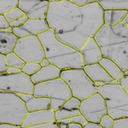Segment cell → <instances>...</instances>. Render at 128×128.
<instances>
[{
  "instance_id": "25",
  "label": "cell",
  "mask_w": 128,
  "mask_h": 128,
  "mask_svg": "<svg viewBox=\"0 0 128 128\" xmlns=\"http://www.w3.org/2000/svg\"><path fill=\"white\" fill-rule=\"evenodd\" d=\"M25 16L26 15H25L24 12L22 11V10H20L18 7H16L15 9H13V10H10V11H9L7 14H5L4 17L9 23H11V22H15V20L20 19V18L23 17Z\"/></svg>"
},
{
  "instance_id": "22",
  "label": "cell",
  "mask_w": 128,
  "mask_h": 128,
  "mask_svg": "<svg viewBox=\"0 0 128 128\" xmlns=\"http://www.w3.org/2000/svg\"><path fill=\"white\" fill-rule=\"evenodd\" d=\"M79 114H80L79 109L68 110V109L61 108L55 112V118H56V120H61L73 118V117L77 116V115H79Z\"/></svg>"
},
{
  "instance_id": "46",
  "label": "cell",
  "mask_w": 128,
  "mask_h": 128,
  "mask_svg": "<svg viewBox=\"0 0 128 128\" xmlns=\"http://www.w3.org/2000/svg\"><path fill=\"white\" fill-rule=\"evenodd\" d=\"M57 128H60V127H59V126H57Z\"/></svg>"
},
{
  "instance_id": "5",
  "label": "cell",
  "mask_w": 128,
  "mask_h": 128,
  "mask_svg": "<svg viewBox=\"0 0 128 128\" xmlns=\"http://www.w3.org/2000/svg\"><path fill=\"white\" fill-rule=\"evenodd\" d=\"M34 96L46 98L50 100V108L56 112L71 98L72 93L68 84L61 78L34 84Z\"/></svg>"
},
{
  "instance_id": "42",
  "label": "cell",
  "mask_w": 128,
  "mask_h": 128,
  "mask_svg": "<svg viewBox=\"0 0 128 128\" xmlns=\"http://www.w3.org/2000/svg\"><path fill=\"white\" fill-rule=\"evenodd\" d=\"M40 64L41 68H44V67H47V66H49L50 65V62H49V61L46 58H44Z\"/></svg>"
},
{
  "instance_id": "29",
  "label": "cell",
  "mask_w": 128,
  "mask_h": 128,
  "mask_svg": "<svg viewBox=\"0 0 128 128\" xmlns=\"http://www.w3.org/2000/svg\"><path fill=\"white\" fill-rule=\"evenodd\" d=\"M113 128H128V117L114 120Z\"/></svg>"
},
{
  "instance_id": "4",
  "label": "cell",
  "mask_w": 128,
  "mask_h": 128,
  "mask_svg": "<svg viewBox=\"0 0 128 128\" xmlns=\"http://www.w3.org/2000/svg\"><path fill=\"white\" fill-rule=\"evenodd\" d=\"M98 93L104 99L107 114L114 120L128 117V93L120 84H102L98 87Z\"/></svg>"
},
{
  "instance_id": "35",
  "label": "cell",
  "mask_w": 128,
  "mask_h": 128,
  "mask_svg": "<svg viewBox=\"0 0 128 128\" xmlns=\"http://www.w3.org/2000/svg\"><path fill=\"white\" fill-rule=\"evenodd\" d=\"M120 86L126 93H128V76H124L122 79L120 80Z\"/></svg>"
},
{
  "instance_id": "38",
  "label": "cell",
  "mask_w": 128,
  "mask_h": 128,
  "mask_svg": "<svg viewBox=\"0 0 128 128\" xmlns=\"http://www.w3.org/2000/svg\"><path fill=\"white\" fill-rule=\"evenodd\" d=\"M82 128H102L99 123H94V122H88L84 125Z\"/></svg>"
},
{
  "instance_id": "34",
  "label": "cell",
  "mask_w": 128,
  "mask_h": 128,
  "mask_svg": "<svg viewBox=\"0 0 128 128\" xmlns=\"http://www.w3.org/2000/svg\"><path fill=\"white\" fill-rule=\"evenodd\" d=\"M69 1L74 4L79 6V7H84V6L94 3L95 0H93V1L92 0H69Z\"/></svg>"
},
{
  "instance_id": "47",
  "label": "cell",
  "mask_w": 128,
  "mask_h": 128,
  "mask_svg": "<svg viewBox=\"0 0 128 128\" xmlns=\"http://www.w3.org/2000/svg\"><path fill=\"white\" fill-rule=\"evenodd\" d=\"M18 128H22V127H18Z\"/></svg>"
},
{
  "instance_id": "28",
  "label": "cell",
  "mask_w": 128,
  "mask_h": 128,
  "mask_svg": "<svg viewBox=\"0 0 128 128\" xmlns=\"http://www.w3.org/2000/svg\"><path fill=\"white\" fill-rule=\"evenodd\" d=\"M114 120L111 118L108 114H105L104 116L102 117V119L99 121V124L101 125V126L102 128H113L114 125Z\"/></svg>"
},
{
  "instance_id": "26",
  "label": "cell",
  "mask_w": 128,
  "mask_h": 128,
  "mask_svg": "<svg viewBox=\"0 0 128 128\" xmlns=\"http://www.w3.org/2000/svg\"><path fill=\"white\" fill-rule=\"evenodd\" d=\"M41 68V66L40 63L35 62H26L25 63L24 67L22 68V72L28 76H32L34 74H36Z\"/></svg>"
},
{
  "instance_id": "44",
  "label": "cell",
  "mask_w": 128,
  "mask_h": 128,
  "mask_svg": "<svg viewBox=\"0 0 128 128\" xmlns=\"http://www.w3.org/2000/svg\"><path fill=\"white\" fill-rule=\"evenodd\" d=\"M122 23H123L124 25H125V26H128V15L123 19Z\"/></svg>"
},
{
  "instance_id": "40",
  "label": "cell",
  "mask_w": 128,
  "mask_h": 128,
  "mask_svg": "<svg viewBox=\"0 0 128 128\" xmlns=\"http://www.w3.org/2000/svg\"><path fill=\"white\" fill-rule=\"evenodd\" d=\"M67 128H82V126L80 125L78 123H74V122H70L68 124Z\"/></svg>"
},
{
  "instance_id": "24",
  "label": "cell",
  "mask_w": 128,
  "mask_h": 128,
  "mask_svg": "<svg viewBox=\"0 0 128 128\" xmlns=\"http://www.w3.org/2000/svg\"><path fill=\"white\" fill-rule=\"evenodd\" d=\"M18 6V0H0V15L4 16Z\"/></svg>"
},
{
  "instance_id": "30",
  "label": "cell",
  "mask_w": 128,
  "mask_h": 128,
  "mask_svg": "<svg viewBox=\"0 0 128 128\" xmlns=\"http://www.w3.org/2000/svg\"><path fill=\"white\" fill-rule=\"evenodd\" d=\"M8 68H9V64L6 60V56L0 54V74L6 73Z\"/></svg>"
},
{
  "instance_id": "45",
  "label": "cell",
  "mask_w": 128,
  "mask_h": 128,
  "mask_svg": "<svg viewBox=\"0 0 128 128\" xmlns=\"http://www.w3.org/2000/svg\"><path fill=\"white\" fill-rule=\"evenodd\" d=\"M110 84H120V80H113L112 81H111Z\"/></svg>"
},
{
  "instance_id": "18",
  "label": "cell",
  "mask_w": 128,
  "mask_h": 128,
  "mask_svg": "<svg viewBox=\"0 0 128 128\" xmlns=\"http://www.w3.org/2000/svg\"><path fill=\"white\" fill-rule=\"evenodd\" d=\"M128 15V10H105L104 11V24L107 26H117L122 23L123 19Z\"/></svg>"
},
{
  "instance_id": "20",
  "label": "cell",
  "mask_w": 128,
  "mask_h": 128,
  "mask_svg": "<svg viewBox=\"0 0 128 128\" xmlns=\"http://www.w3.org/2000/svg\"><path fill=\"white\" fill-rule=\"evenodd\" d=\"M25 104H26V108L28 113L44 110V109H49L50 108V100L46 98L32 96Z\"/></svg>"
},
{
  "instance_id": "31",
  "label": "cell",
  "mask_w": 128,
  "mask_h": 128,
  "mask_svg": "<svg viewBox=\"0 0 128 128\" xmlns=\"http://www.w3.org/2000/svg\"><path fill=\"white\" fill-rule=\"evenodd\" d=\"M28 20V16H25L23 17L20 18V19L15 20V22H11V23H10V26H11L12 28H20V26H22L23 25L26 23V22Z\"/></svg>"
},
{
  "instance_id": "2",
  "label": "cell",
  "mask_w": 128,
  "mask_h": 128,
  "mask_svg": "<svg viewBox=\"0 0 128 128\" xmlns=\"http://www.w3.org/2000/svg\"><path fill=\"white\" fill-rule=\"evenodd\" d=\"M102 58L111 60L123 72L128 71V26L102 25L94 36Z\"/></svg>"
},
{
  "instance_id": "12",
  "label": "cell",
  "mask_w": 128,
  "mask_h": 128,
  "mask_svg": "<svg viewBox=\"0 0 128 128\" xmlns=\"http://www.w3.org/2000/svg\"><path fill=\"white\" fill-rule=\"evenodd\" d=\"M50 29L47 20L28 19L22 26L13 28V34L18 38H26L29 36H38Z\"/></svg>"
},
{
  "instance_id": "10",
  "label": "cell",
  "mask_w": 128,
  "mask_h": 128,
  "mask_svg": "<svg viewBox=\"0 0 128 128\" xmlns=\"http://www.w3.org/2000/svg\"><path fill=\"white\" fill-rule=\"evenodd\" d=\"M79 110L89 122L99 123L102 117L107 114L105 101L98 93L81 101Z\"/></svg>"
},
{
  "instance_id": "9",
  "label": "cell",
  "mask_w": 128,
  "mask_h": 128,
  "mask_svg": "<svg viewBox=\"0 0 128 128\" xmlns=\"http://www.w3.org/2000/svg\"><path fill=\"white\" fill-rule=\"evenodd\" d=\"M34 84L30 76L22 72L17 74H0V92L10 93L34 94Z\"/></svg>"
},
{
  "instance_id": "15",
  "label": "cell",
  "mask_w": 128,
  "mask_h": 128,
  "mask_svg": "<svg viewBox=\"0 0 128 128\" xmlns=\"http://www.w3.org/2000/svg\"><path fill=\"white\" fill-rule=\"evenodd\" d=\"M52 121H56L55 112L51 110L50 108L34 111V112L28 114L22 125V128L41 125V124L52 122Z\"/></svg>"
},
{
  "instance_id": "39",
  "label": "cell",
  "mask_w": 128,
  "mask_h": 128,
  "mask_svg": "<svg viewBox=\"0 0 128 128\" xmlns=\"http://www.w3.org/2000/svg\"><path fill=\"white\" fill-rule=\"evenodd\" d=\"M18 96H19V98L22 99V101H23V102H28V100H29L30 98H32V95H30V94H25V93H18V94H16Z\"/></svg>"
},
{
  "instance_id": "43",
  "label": "cell",
  "mask_w": 128,
  "mask_h": 128,
  "mask_svg": "<svg viewBox=\"0 0 128 128\" xmlns=\"http://www.w3.org/2000/svg\"><path fill=\"white\" fill-rule=\"evenodd\" d=\"M1 32H13V28H11V26H9L8 28H6V29H4L3 31H1Z\"/></svg>"
},
{
  "instance_id": "21",
  "label": "cell",
  "mask_w": 128,
  "mask_h": 128,
  "mask_svg": "<svg viewBox=\"0 0 128 128\" xmlns=\"http://www.w3.org/2000/svg\"><path fill=\"white\" fill-rule=\"evenodd\" d=\"M102 10H128L127 0H102L96 1Z\"/></svg>"
},
{
  "instance_id": "11",
  "label": "cell",
  "mask_w": 128,
  "mask_h": 128,
  "mask_svg": "<svg viewBox=\"0 0 128 128\" xmlns=\"http://www.w3.org/2000/svg\"><path fill=\"white\" fill-rule=\"evenodd\" d=\"M18 8L31 20L46 19L49 10V1L41 0H20Z\"/></svg>"
},
{
  "instance_id": "19",
  "label": "cell",
  "mask_w": 128,
  "mask_h": 128,
  "mask_svg": "<svg viewBox=\"0 0 128 128\" xmlns=\"http://www.w3.org/2000/svg\"><path fill=\"white\" fill-rule=\"evenodd\" d=\"M99 64L102 66V68L107 72V74H108L113 80H120L125 76L124 72L120 68L116 63H114V62L111 61V60L102 58L101 61L99 62Z\"/></svg>"
},
{
  "instance_id": "8",
  "label": "cell",
  "mask_w": 128,
  "mask_h": 128,
  "mask_svg": "<svg viewBox=\"0 0 128 128\" xmlns=\"http://www.w3.org/2000/svg\"><path fill=\"white\" fill-rule=\"evenodd\" d=\"M14 52L23 60L25 63H40L45 58L44 48L38 36L18 38Z\"/></svg>"
},
{
  "instance_id": "33",
  "label": "cell",
  "mask_w": 128,
  "mask_h": 128,
  "mask_svg": "<svg viewBox=\"0 0 128 128\" xmlns=\"http://www.w3.org/2000/svg\"><path fill=\"white\" fill-rule=\"evenodd\" d=\"M57 126H58V125H57L56 121H52V122L41 124V125L32 126H28L24 128H57Z\"/></svg>"
},
{
  "instance_id": "23",
  "label": "cell",
  "mask_w": 128,
  "mask_h": 128,
  "mask_svg": "<svg viewBox=\"0 0 128 128\" xmlns=\"http://www.w3.org/2000/svg\"><path fill=\"white\" fill-rule=\"evenodd\" d=\"M6 60H7V62L9 64V67H13L22 69L25 65V62L20 59L15 52L6 55Z\"/></svg>"
},
{
  "instance_id": "1",
  "label": "cell",
  "mask_w": 128,
  "mask_h": 128,
  "mask_svg": "<svg viewBox=\"0 0 128 128\" xmlns=\"http://www.w3.org/2000/svg\"><path fill=\"white\" fill-rule=\"evenodd\" d=\"M45 20L60 42L80 51L104 25V10L96 0L84 7L69 0H51Z\"/></svg>"
},
{
  "instance_id": "37",
  "label": "cell",
  "mask_w": 128,
  "mask_h": 128,
  "mask_svg": "<svg viewBox=\"0 0 128 128\" xmlns=\"http://www.w3.org/2000/svg\"><path fill=\"white\" fill-rule=\"evenodd\" d=\"M20 73H22V69L16 68H13V67H9V68L6 71V74H17Z\"/></svg>"
},
{
  "instance_id": "7",
  "label": "cell",
  "mask_w": 128,
  "mask_h": 128,
  "mask_svg": "<svg viewBox=\"0 0 128 128\" xmlns=\"http://www.w3.org/2000/svg\"><path fill=\"white\" fill-rule=\"evenodd\" d=\"M60 78L68 84L72 96L80 101L98 93V87L86 75L83 68L62 70Z\"/></svg>"
},
{
  "instance_id": "27",
  "label": "cell",
  "mask_w": 128,
  "mask_h": 128,
  "mask_svg": "<svg viewBox=\"0 0 128 128\" xmlns=\"http://www.w3.org/2000/svg\"><path fill=\"white\" fill-rule=\"evenodd\" d=\"M81 101L79 100L78 98L72 96L71 98H69L67 102H65L62 108L65 109H68V110H75V109H79Z\"/></svg>"
},
{
  "instance_id": "16",
  "label": "cell",
  "mask_w": 128,
  "mask_h": 128,
  "mask_svg": "<svg viewBox=\"0 0 128 128\" xmlns=\"http://www.w3.org/2000/svg\"><path fill=\"white\" fill-rule=\"evenodd\" d=\"M61 70L54 65L50 64L47 67L41 68L30 77L31 81L34 84L42 83V82L50 81L56 79H58L61 76Z\"/></svg>"
},
{
  "instance_id": "36",
  "label": "cell",
  "mask_w": 128,
  "mask_h": 128,
  "mask_svg": "<svg viewBox=\"0 0 128 128\" xmlns=\"http://www.w3.org/2000/svg\"><path fill=\"white\" fill-rule=\"evenodd\" d=\"M10 26V23L5 19L4 16L0 15V31H3L4 29H6Z\"/></svg>"
},
{
  "instance_id": "17",
  "label": "cell",
  "mask_w": 128,
  "mask_h": 128,
  "mask_svg": "<svg viewBox=\"0 0 128 128\" xmlns=\"http://www.w3.org/2000/svg\"><path fill=\"white\" fill-rule=\"evenodd\" d=\"M18 38L13 32H4L0 31V54L8 55L14 52Z\"/></svg>"
},
{
  "instance_id": "14",
  "label": "cell",
  "mask_w": 128,
  "mask_h": 128,
  "mask_svg": "<svg viewBox=\"0 0 128 128\" xmlns=\"http://www.w3.org/2000/svg\"><path fill=\"white\" fill-rule=\"evenodd\" d=\"M83 70L86 75L90 78V80L96 84V87L102 84H110L113 80L112 78L107 74V72L102 68V67L99 63L86 65L84 66Z\"/></svg>"
},
{
  "instance_id": "13",
  "label": "cell",
  "mask_w": 128,
  "mask_h": 128,
  "mask_svg": "<svg viewBox=\"0 0 128 128\" xmlns=\"http://www.w3.org/2000/svg\"><path fill=\"white\" fill-rule=\"evenodd\" d=\"M80 53L83 59L84 66L99 63V62L102 58L101 50L93 38H90L84 44L82 49L80 50Z\"/></svg>"
},
{
  "instance_id": "6",
  "label": "cell",
  "mask_w": 128,
  "mask_h": 128,
  "mask_svg": "<svg viewBox=\"0 0 128 128\" xmlns=\"http://www.w3.org/2000/svg\"><path fill=\"white\" fill-rule=\"evenodd\" d=\"M28 114L26 104L17 95L0 92V124L22 127Z\"/></svg>"
},
{
  "instance_id": "3",
  "label": "cell",
  "mask_w": 128,
  "mask_h": 128,
  "mask_svg": "<svg viewBox=\"0 0 128 128\" xmlns=\"http://www.w3.org/2000/svg\"><path fill=\"white\" fill-rule=\"evenodd\" d=\"M43 45L45 58L50 64L62 71L83 68L84 62L80 51L63 44L56 38L54 31L49 29L38 36Z\"/></svg>"
},
{
  "instance_id": "41",
  "label": "cell",
  "mask_w": 128,
  "mask_h": 128,
  "mask_svg": "<svg viewBox=\"0 0 128 128\" xmlns=\"http://www.w3.org/2000/svg\"><path fill=\"white\" fill-rule=\"evenodd\" d=\"M20 126H16L10 125V124H0V128H18Z\"/></svg>"
},
{
  "instance_id": "32",
  "label": "cell",
  "mask_w": 128,
  "mask_h": 128,
  "mask_svg": "<svg viewBox=\"0 0 128 128\" xmlns=\"http://www.w3.org/2000/svg\"><path fill=\"white\" fill-rule=\"evenodd\" d=\"M69 121H70V122H74V123H78V124H80V125H81L82 126H83L84 125H86V124L88 122V121L86 120V118H84L81 114H79V115H77V116L73 117V118H70Z\"/></svg>"
}]
</instances>
